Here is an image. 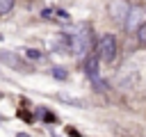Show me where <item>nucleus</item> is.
<instances>
[{
    "mask_svg": "<svg viewBox=\"0 0 146 137\" xmlns=\"http://www.w3.org/2000/svg\"><path fill=\"white\" fill-rule=\"evenodd\" d=\"M89 48H91V39H89V32H87L84 27H78L75 32L68 34V50H71L75 57L87 55Z\"/></svg>",
    "mask_w": 146,
    "mask_h": 137,
    "instance_id": "f257e3e1",
    "label": "nucleus"
},
{
    "mask_svg": "<svg viewBox=\"0 0 146 137\" xmlns=\"http://www.w3.org/2000/svg\"><path fill=\"white\" fill-rule=\"evenodd\" d=\"M98 59H103V62H112L114 57H116V39L112 37V34H103L100 37V41H98Z\"/></svg>",
    "mask_w": 146,
    "mask_h": 137,
    "instance_id": "f03ea898",
    "label": "nucleus"
},
{
    "mask_svg": "<svg viewBox=\"0 0 146 137\" xmlns=\"http://www.w3.org/2000/svg\"><path fill=\"white\" fill-rule=\"evenodd\" d=\"M130 9H132V7L128 5V0H112V2H110V16H112L116 23H125Z\"/></svg>",
    "mask_w": 146,
    "mask_h": 137,
    "instance_id": "7ed1b4c3",
    "label": "nucleus"
},
{
    "mask_svg": "<svg viewBox=\"0 0 146 137\" xmlns=\"http://www.w3.org/2000/svg\"><path fill=\"white\" fill-rule=\"evenodd\" d=\"M144 21H146V11H144L141 7H132L130 14H128V21H125V27H128L130 32H137V30L144 25Z\"/></svg>",
    "mask_w": 146,
    "mask_h": 137,
    "instance_id": "20e7f679",
    "label": "nucleus"
},
{
    "mask_svg": "<svg viewBox=\"0 0 146 137\" xmlns=\"http://www.w3.org/2000/svg\"><path fill=\"white\" fill-rule=\"evenodd\" d=\"M87 75L94 80V84H96L98 89H105V82H103V78L98 75V62H96V59H89V62H87Z\"/></svg>",
    "mask_w": 146,
    "mask_h": 137,
    "instance_id": "39448f33",
    "label": "nucleus"
},
{
    "mask_svg": "<svg viewBox=\"0 0 146 137\" xmlns=\"http://www.w3.org/2000/svg\"><path fill=\"white\" fill-rule=\"evenodd\" d=\"M14 7V0H0V14H9Z\"/></svg>",
    "mask_w": 146,
    "mask_h": 137,
    "instance_id": "423d86ee",
    "label": "nucleus"
},
{
    "mask_svg": "<svg viewBox=\"0 0 146 137\" xmlns=\"http://www.w3.org/2000/svg\"><path fill=\"white\" fill-rule=\"evenodd\" d=\"M137 37H139V41H141V43L146 46V23H144V25H141V27L137 30Z\"/></svg>",
    "mask_w": 146,
    "mask_h": 137,
    "instance_id": "0eeeda50",
    "label": "nucleus"
},
{
    "mask_svg": "<svg viewBox=\"0 0 146 137\" xmlns=\"http://www.w3.org/2000/svg\"><path fill=\"white\" fill-rule=\"evenodd\" d=\"M52 75H55V78H59V80H64V78H66V71H62V68L57 66V68H52Z\"/></svg>",
    "mask_w": 146,
    "mask_h": 137,
    "instance_id": "6e6552de",
    "label": "nucleus"
},
{
    "mask_svg": "<svg viewBox=\"0 0 146 137\" xmlns=\"http://www.w3.org/2000/svg\"><path fill=\"white\" fill-rule=\"evenodd\" d=\"M27 55H30V57H36V59L41 57V53H39V50H32V48H27Z\"/></svg>",
    "mask_w": 146,
    "mask_h": 137,
    "instance_id": "1a4fd4ad",
    "label": "nucleus"
},
{
    "mask_svg": "<svg viewBox=\"0 0 146 137\" xmlns=\"http://www.w3.org/2000/svg\"><path fill=\"white\" fill-rule=\"evenodd\" d=\"M18 137H27V135H18Z\"/></svg>",
    "mask_w": 146,
    "mask_h": 137,
    "instance_id": "9d476101",
    "label": "nucleus"
}]
</instances>
